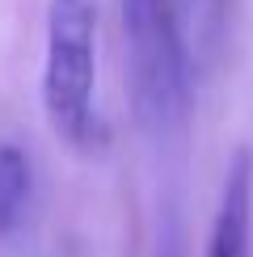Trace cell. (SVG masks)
Masks as SVG:
<instances>
[{
  "label": "cell",
  "instance_id": "6da1fadb",
  "mask_svg": "<svg viewBox=\"0 0 253 257\" xmlns=\"http://www.w3.org/2000/svg\"><path fill=\"white\" fill-rule=\"evenodd\" d=\"M131 51V101L152 148H177L190 118V51L182 0H122Z\"/></svg>",
  "mask_w": 253,
  "mask_h": 257
},
{
  "label": "cell",
  "instance_id": "7a4b0ae2",
  "mask_svg": "<svg viewBox=\"0 0 253 257\" xmlns=\"http://www.w3.org/2000/svg\"><path fill=\"white\" fill-rule=\"evenodd\" d=\"M97 21L101 0H51L47 55H42V110L59 139L89 148L97 135Z\"/></svg>",
  "mask_w": 253,
  "mask_h": 257
},
{
  "label": "cell",
  "instance_id": "3957f363",
  "mask_svg": "<svg viewBox=\"0 0 253 257\" xmlns=\"http://www.w3.org/2000/svg\"><path fill=\"white\" fill-rule=\"evenodd\" d=\"M249 232H253V152L240 148L224 173L207 257H249Z\"/></svg>",
  "mask_w": 253,
  "mask_h": 257
},
{
  "label": "cell",
  "instance_id": "277c9868",
  "mask_svg": "<svg viewBox=\"0 0 253 257\" xmlns=\"http://www.w3.org/2000/svg\"><path fill=\"white\" fill-rule=\"evenodd\" d=\"M30 202V160L21 148L0 144V236L17 228Z\"/></svg>",
  "mask_w": 253,
  "mask_h": 257
},
{
  "label": "cell",
  "instance_id": "5b68a950",
  "mask_svg": "<svg viewBox=\"0 0 253 257\" xmlns=\"http://www.w3.org/2000/svg\"><path fill=\"white\" fill-rule=\"evenodd\" d=\"M224 9H228V0H211V21H215V26L224 21Z\"/></svg>",
  "mask_w": 253,
  "mask_h": 257
}]
</instances>
